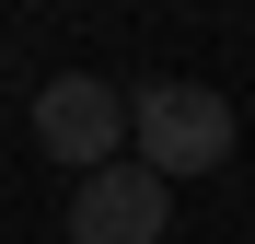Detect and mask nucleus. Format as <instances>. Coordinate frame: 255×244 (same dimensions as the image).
Masks as SVG:
<instances>
[{"mask_svg":"<svg viewBox=\"0 0 255 244\" xmlns=\"http://www.w3.org/2000/svg\"><path fill=\"white\" fill-rule=\"evenodd\" d=\"M128 151H139L162 186L221 175L232 163V105L209 93V81H139V93H128Z\"/></svg>","mask_w":255,"mask_h":244,"instance_id":"f257e3e1","label":"nucleus"},{"mask_svg":"<svg viewBox=\"0 0 255 244\" xmlns=\"http://www.w3.org/2000/svg\"><path fill=\"white\" fill-rule=\"evenodd\" d=\"M35 151L70 163V175H93V163L128 151V93L93 70H58V81H35Z\"/></svg>","mask_w":255,"mask_h":244,"instance_id":"f03ea898","label":"nucleus"},{"mask_svg":"<svg viewBox=\"0 0 255 244\" xmlns=\"http://www.w3.org/2000/svg\"><path fill=\"white\" fill-rule=\"evenodd\" d=\"M162 233H174V186L139 151H116L70 186V244H162Z\"/></svg>","mask_w":255,"mask_h":244,"instance_id":"7ed1b4c3","label":"nucleus"}]
</instances>
